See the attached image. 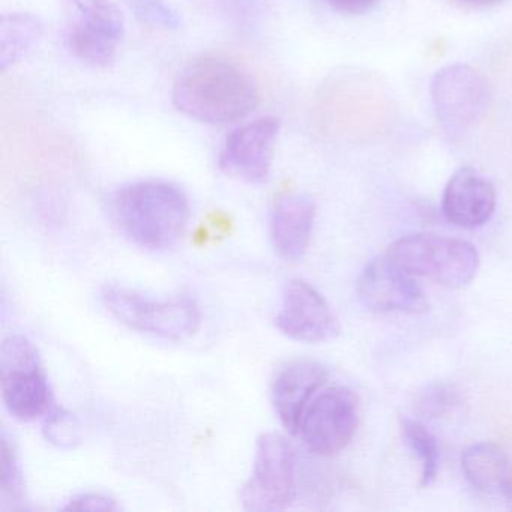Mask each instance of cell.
I'll return each mask as SVG.
<instances>
[{
  "instance_id": "6da1fadb",
  "label": "cell",
  "mask_w": 512,
  "mask_h": 512,
  "mask_svg": "<svg viewBox=\"0 0 512 512\" xmlns=\"http://www.w3.org/2000/svg\"><path fill=\"white\" fill-rule=\"evenodd\" d=\"M256 80L236 62L203 56L184 68L173 86V104L194 121L229 125L259 106Z\"/></svg>"
},
{
  "instance_id": "7a4b0ae2",
  "label": "cell",
  "mask_w": 512,
  "mask_h": 512,
  "mask_svg": "<svg viewBox=\"0 0 512 512\" xmlns=\"http://www.w3.org/2000/svg\"><path fill=\"white\" fill-rule=\"evenodd\" d=\"M109 211L125 238L151 251L175 247L191 217L187 193L164 179H146L119 188L110 197Z\"/></svg>"
},
{
  "instance_id": "3957f363",
  "label": "cell",
  "mask_w": 512,
  "mask_h": 512,
  "mask_svg": "<svg viewBox=\"0 0 512 512\" xmlns=\"http://www.w3.org/2000/svg\"><path fill=\"white\" fill-rule=\"evenodd\" d=\"M101 302L122 325L163 340H188L199 331L202 322L196 299L188 295L155 299L110 284L101 290Z\"/></svg>"
},
{
  "instance_id": "277c9868",
  "label": "cell",
  "mask_w": 512,
  "mask_h": 512,
  "mask_svg": "<svg viewBox=\"0 0 512 512\" xmlns=\"http://www.w3.org/2000/svg\"><path fill=\"white\" fill-rule=\"evenodd\" d=\"M386 254L413 277L428 278L448 289L472 283L479 268L475 245L431 233L404 236Z\"/></svg>"
},
{
  "instance_id": "5b68a950",
  "label": "cell",
  "mask_w": 512,
  "mask_h": 512,
  "mask_svg": "<svg viewBox=\"0 0 512 512\" xmlns=\"http://www.w3.org/2000/svg\"><path fill=\"white\" fill-rule=\"evenodd\" d=\"M0 385L8 413L19 421L46 418L55 407L37 347L23 337H8L0 349Z\"/></svg>"
},
{
  "instance_id": "8992f818",
  "label": "cell",
  "mask_w": 512,
  "mask_h": 512,
  "mask_svg": "<svg viewBox=\"0 0 512 512\" xmlns=\"http://www.w3.org/2000/svg\"><path fill=\"white\" fill-rule=\"evenodd\" d=\"M298 460L292 443L281 433H263L257 439L253 470L241 488L242 508L277 512L289 508L296 497Z\"/></svg>"
},
{
  "instance_id": "52a82bcc",
  "label": "cell",
  "mask_w": 512,
  "mask_h": 512,
  "mask_svg": "<svg viewBox=\"0 0 512 512\" xmlns=\"http://www.w3.org/2000/svg\"><path fill=\"white\" fill-rule=\"evenodd\" d=\"M65 46L74 58L95 68L115 62L125 37V19L112 0H68Z\"/></svg>"
},
{
  "instance_id": "ba28073f",
  "label": "cell",
  "mask_w": 512,
  "mask_h": 512,
  "mask_svg": "<svg viewBox=\"0 0 512 512\" xmlns=\"http://www.w3.org/2000/svg\"><path fill=\"white\" fill-rule=\"evenodd\" d=\"M437 121L449 136H461L484 115L490 101L487 80L466 64L446 65L431 80Z\"/></svg>"
},
{
  "instance_id": "9c48e42d",
  "label": "cell",
  "mask_w": 512,
  "mask_h": 512,
  "mask_svg": "<svg viewBox=\"0 0 512 512\" xmlns=\"http://www.w3.org/2000/svg\"><path fill=\"white\" fill-rule=\"evenodd\" d=\"M359 424V401L346 386H331L308 404L298 436L314 454L334 455L343 451Z\"/></svg>"
},
{
  "instance_id": "30bf717a",
  "label": "cell",
  "mask_w": 512,
  "mask_h": 512,
  "mask_svg": "<svg viewBox=\"0 0 512 512\" xmlns=\"http://www.w3.org/2000/svg\"><path fill=\"white\" fill-rule=\"evenodd\" d=\"M356 293L361 304L377 314H419L428 308L427 296L415 277L388 254L365 265Z\"/></svg>"
},
{
  "instance_id": "8fae6325",
  "label": "cell",
  "mask_w": 512,
  "mask_h": 512,
  "mask_svg": "<svg viewBox=\"0 0 512 512\" xmlns=\"http://www.w3.org/2000/svg\"><path fill=\"white\" fill-rule=\"evenodd\" d=\"M280 128L278 119L260 118L233 130L221 148V172L248 184H265L271 176Z\"/></svg>"
},
{
  "instance_id": "7c38bea8",
  "label": "cell",
  "mask_w": 512,
  "mask_h": 512,
  "mask_svg": "<svg viewBox=\"0 0 512 512\" xmlns=\"http://www.w3.org/2000/svg\"><path fill=\"white\" fill-rule=\"evenodd\" d=\"M275 326L290 340L308 344L326 343L340 332L337 316L325 296L304 280H292L284 286Z\"/></svg>"
},
{
  "instance_id": "4fadbf2b",
  "label": "cell",
  "mask_w": 512,
  "mask_h": 512,
  "mask_svg": "<svg viewBox=\"0 0 512 512\" xmlns=\"http://www.w3.org/2000/svg\"><path fill=\"white\" fill-rule=\"evenodd\" d=\"M325 365L314 361L290 362L272 382L271 401L275 413L289 433L298 434L308 404L328 380Z\"/></svg>"
},
{
  "instance_id": "5bb4252c",
  "label": "cell",
  "mask_w": 512,
  "mask_h": 512,
  "mask_svg": "<svg viewBox=\"0 0 512 512\" xmlns=\"http://www.w3.org/2000/svg\"><path fill=\"white\" fill-rule=\"evenodd\" d=\"M496 202V190L490 179L472 167H464L455 172L446 184L442 211L449 223L472 230L490 221Z\"/></svg>"
},
{
  "instance_id": "9a60e30c",
  "label": "cell",
  "mask_w": 512,
  "mask_h": 512,
  "mask_svg": "<svg viewBox=\"0 0 512 512\" xmlns=\"http://www.w3.org/2000/svg\"><path fill=\"white\" fill-rule=\"evenodd\" d=\"M316 221V203L307 194H284L269 215V236L275 253L286 262H298L307 253Z\"/></svg>"
},
{
  "instance_id": "2e32d148",
  "label": "cell",
  "mask_w": 512,
  "mask_h": 512,
  "mask_svg": "<svg viewBox=\"0 0 512 512\" xmlns=\"http://www.w3.org/2000/svg\"><path fill=\"white\" fill-rule=\"evenodd\" d=\"M461 470L476 491L512 497L511 461L494 443L469 446L461 455Z\"/></svg>"
},
{
  "instance_id": "e0dca14e",
  "label": "cell",
  "mask_w": 512,
  "mask_h": 512,
  "mask_svg": "<svg viewBox=\"0 0 512 512\" xmlns=\"http://www.w3.org/2000/svg\"><path fill=\"white\" fill-rule=\"evenodd\" d=\"M44 25L31 13L4 14L0 19V71L7 73L40 43Z\"/></svg>"
},
{
  "instance_id": "ac0fdd59",
  "label": "cell",
  "mask_w": 512,
  "mask_h": 512,
  "mask_svg": "<svg viewBox=\"0 0 512 512\" xmlns=\"http://www.w3.org/2000/svg\"><path fill=\"white\" fill-rule=\"evenodd\" d=\"M400 428L404 442L421 463L422 487H430L439 473L440 452L436 437L418 419L403 418Z\"/></svg>"
},
{
  "instance_id": "d6986e66",
  "label": "cell",
  "mask_w": 512,
  "mask_h": 512,
  "mask_svg": "<svg viewBox=\"0 0 512 512\" xmlns=\"http://www.w3.org/2000/svg\"><path fill=\"white\" fill-rule=\"evenodd\" d=\"M460 403V394L449 383H434L419 392L415 400V410L422 418H442Z\"/></svg>"
},
{
  "instance_id": "ffe728a7",
  "label": "cell",
  "mask_w": 512,
  "mask_h": 512,
  "mask_svg": "<svg viewBox=\"0 0 512 512\" xmlns=\"http://www.w3.org/2000/svg\"><path fill=\"white\" fill-rule=\"evenodd\" d=\"M137 20L163 31H176L181 28L182 19L178 11L166 0H125Z\"/></svg>"
},
{
  "instance_id": "44dd1931",
  "label": "cell",
  "mask_w": 512,
  "mask_h": 512,
  "mask_svg": "<svg viewBox=\"0 0 512 512\" xmlns=\"http://www.w3.org/2000/svg\"><path fill=\"white\" fill-rule=\"evenodd\" d=\"M44 436L61 449H73L82 440L80 424L73 413L64 409H53L44 418Z\"/></svg>"
},
{
  "instance_id": "7402d4cb",
  "label": "cell",
  "mask_w": 512,
  "mask_h": 512,
  "mask_svg": "<svg viewBox=\"0 0 512 512\" xmlns=\"http://www.w3.org/2000/svg\"><path fill=\"white\" fill-rule=\"evenodd\" d=\"M2 494L14 502H22L25 496V479H23L22 464L13 440L2 434Z\"/></svg>"
},
{
  "instance_id": "603a6c76",
  "label": "cell",
  "mask_w": 512,
  "mask_h": 512,
  "mask_svg": "<svg viewBox=\"0 0 512 512\" xmlns=\"http://www.w3.org/2000/svg\"><path fill=\"white\" fill-rule=\"evenodd\" d=\"M64 511H118L115 499L101 493H83L71 497L64 506Z\"/></svg>"
},
{
  "instance_id": "cb8c5ba5",
  "label": "cell",
  "mask_w": 512,
  "mask_h": 512,
  "mask_svg": "<svg viewBox=\"0 0 512 512\" xmlns=\"http://www.w3.org/2000/svg\"><path fill=\"white\" fill-rule=\"evenodd\" d=\"M326 4L344 16H362L376 7L379 0H325Z\"/></svg>"
},
{
  "instance_id": "d4e9b609",
  "label": "cell",
  "mask_w": 512,
  "mask_h": 512,
  "mask_svg": "<svg viewBox=\"0 0 512 512\" xmlns=\"http://www.w3.org/2000/svg\"><path fill=\"white\" fill-rule=\"evenodd\" d=\"M454 2L467 8H488L500 4L503 0H454Z\"/></svg>"
}]
</instances>
